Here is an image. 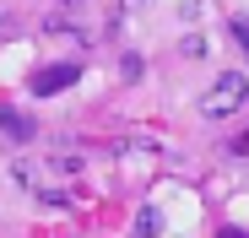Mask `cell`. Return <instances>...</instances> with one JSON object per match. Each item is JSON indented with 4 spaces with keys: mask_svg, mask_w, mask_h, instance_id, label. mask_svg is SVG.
<instances>
[{
    "mask_svg": "<svg viewBox=\"0 0 249 238\" xmlns=\"http://www.w3.org/2000/svg\"><path fill=\"white\" fill-rule=\"evenodd\" d=\"M244 103H249V76L244 70H222L217 82L200 92V114L206 119H233Z\"/></svg>",
    "mask_w": 249,
    "mask_h": 238,
    "instance_id": "obj_1",
    "label": "cell"
},
{
    "mask_svg": "<svg viewBox=\"0 0 249 238\" xmlns=\"http://www.w3.org/2000/svg\"><path fill=\"white\" fill-rule=\"evenodd\" d=\"M71 82H76V65H49V70L33 76V92L44 98V92H60V87H71Z\"/></svg>",
    "mask_w": 249,
    "mask_h": 238,
    "instance_id": "obj_2",
    "label": "cell"
},
{
    "mask_svg": "<svg viewBox=\"0 0 249 238\" xmlns=\"http://www.w3.org/2000/svg\"><path fill=\"white\" fill-rule=\"evenodd\" d=\"M136 233H141V238H157V233H162V211H141V217H136Z\"/></svg>",
    "mask_w": 249,
    "mask_h": 238,
    "instance_id": "obj_3",
    "label": "cell"
},
{
    "mask_svg": "<svg viewBox=\"0 0 249 238\" xmlns=\"http://www.w3.org/2000/svg\"><path fill=\"white\" fill-rule=\"evenodd\" d=\"M179 49H184V60H190V54L200 60V54H206V38H184V44H179Z\"/></svg>",
    "mask_w": 249,
    "mask_h": 238,
    "instance_id": "obj_4",
    "label": "cell"
},
{
    "mask_svg": "<svg viewBox=\"0 0 249 238\" xmlns=\"http://www.w3.org/2000/svg\"><path fill=\"white\" fill-rule=\"evenodd\" d=\"M233 38H238V44H244V49H249V22H244V17H238V22H233Z\"/></svg>",
    "mask_w": 249,
    "mask_h": 238,
    "instance_id": "obj_5",
    "label": "cell"
},
{
    "mask_svg": "<svg viewBox=\"0 0 249 238\" xmlns=\"http://www.w3.org/2000/svg\"><path fill=\"white\" fill-rule=\"evenodd\" d=\"M222 238H249V233H244V227H228V233H222Z\"/></svg>",
    "mask_w": 249,
    "mask_h": 238,
    "instance_id": "obj_6",
    "label": "cell"
}]
</instances>
